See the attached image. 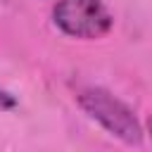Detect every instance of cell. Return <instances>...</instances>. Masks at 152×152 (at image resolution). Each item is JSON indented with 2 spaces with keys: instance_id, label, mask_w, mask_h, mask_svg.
<instances>
[{
  "instance_id": "4",
  "label": "cell",
  "mask_w": 152,
  "mask_h": 152,
  "mask_svg": "<svg viewBox=\"0 0 152 152\" xmlns=\"http://www.w3.org/2000/svg\"><path fill=\"white\" fill-rule=\"evenodd\" d=\"M147 128H150V133H152V116H150V121H147Z\"/></svg>"
},
{
  "instance_id": "1",
  "label": "cell",
  "mask_w": 152,
  "mask_h": 152,
  "mask_svg": "<svg viewBox=\"0 0 152 152\" xmlns=\"http://www.w3.org/2000/svg\"><path fill=\"white\" fill-rule=\"evenodd\" d=\"M78 102L93 119H97L107 131H112L121 140H126L131 145L140 142V126H138L135 116L131 114V109L126 104L114 100L107 90H100V88L86 90L78 95Z\"/></svg>"
},
{
  "instance_id": "3",
  "label": "cell",
  "mask_w": 152,
  "mask_h": 152,
  "mask_svg": "<svg viewBox=\"0 0 152 152\" xmlns=\"http://www.w3.org/2000/svg\"><path fill=\"white\" fill-rule=\"evenodd\" d=\"M0 102H2L5 107H12V104H14V100H7V97H5V93H0Z\"/></svg>"
},
{
  "instance_id": "2",
  "label": "cell",
  "mask_w": 152,
  "mask_h": 152,
  "mask_svg": "<svg viewBox=\"0 0 152 152\" xmlns=\"http://www.w3.org/2000/svg\"><path fill=\"white\" fill-rule=\"evenodd\" d=\"M55 24L76 38L102 36L112 19L100 0H59L55 7Z\"/></svg>"
}]
</instances>
